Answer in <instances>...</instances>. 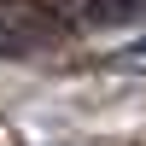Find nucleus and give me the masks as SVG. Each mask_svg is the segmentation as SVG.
<instances>
[{"instance_id":"nucleus-1","label":"nucleus","mask_w":146,"mask_h":146,"mask_svg":"<svg viewBox=\"0 0 146 146\" xmlns=\"http://www.w3.org/2000/svg\"><path fill=\"white\" fill-rule=\"evenodd\" d=\"M111 70H140V76H146V35L117 47V53H111Z\"/></svg>"},{"instance_id":"nucleus-2","label":"nucleus","mask_w":146,"mask_h":146,"mask_svg":"<svg viewBox=\"0 0 146 146\" xmlns=\"http://www.w3.org/2000/svg\"><path fill=\"white\" fill-rule=\"evenodd\" d=\"M12 47H29V35H18V29H6V18H0V53H12Z\"/></svg>"}]
</instances>
